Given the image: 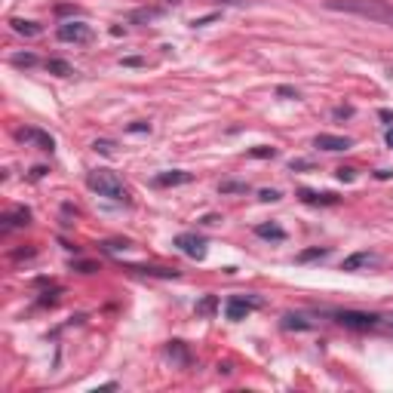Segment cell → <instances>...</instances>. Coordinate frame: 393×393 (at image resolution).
Listing matches in <instances>:
<instances>
[{"mask_svg":"<svg viewBox=\"0 0 393 393\" xmlns=\"http://www.w3.org/2000/svg\"><path fill=\"white\" fill-rule=\"evenodd\" d=\"M13 25V31L16 34H22V37H40L43 34V28L37 25V22H25V19H13L10 22Z\"/></svg>","mask_w":393,"mask_h":393,"instance_id":"8fae6325","label":"cell"},{"mask_svg":"<svg viewBox=\"0 0 393 393\" xmlns=\"http://www.w3.org/2000/svg\"><path fill=\"white\" fill-rule=\"evenodd\" d=\"M93 147H95V151H102V154H111V151H114V142H95Z\"/></svg>","mask_w":393,"mask_h":393,"instance_id":"d4e9b609","label":"cell"},{"mask_svg":"<svg viewBox=\"0 0 393 393\" xmlns=\"http://www.w3.org/2000/svg\"><path fill=\"white\" fill-rule=\"evenodd\" d=\"M335 117H351V108H335Z\"/></svg>","mask_w":393,"mask_h":393,"instance_id":"f1b7e54d","label":"cell"},{"mask_svg":"<svg viewBox=\"0 0 393 393\" xmlns=\"http://www.w3.org/2000/svg\"><path fill=\"white\" fill-rule=\"evenodd\" d=\"M378 258L372 252H357V255L344 258V264H341V271H357V268H369V264H375Z\"/></svg>","mask_w":393,"mask_h":393,"instance_id":"30bf717a","label":"cell"},{"mask_svg":"<svg viewBox=\"0 0 393 393\" xmlns=\"http://www.w3.org/2000/svg\"><path fill=\"white\" fill-rule=\"evenodd\" d=\"M283 329H310V323L301 314H286L283 316Z\"/></svg>","mask_w":393,"mask_h":393,"instance_id":"e0dca14e","label":"cell"},{"mask_svg":"<svg viewBox=\"0 0 393 393\" xmlns=\"http://www.w3.org/2000/svg\"><path fill=\"white\" fill-rule=\"evenodd\" d=\"M19 142L34 145V147H40V151H53V147H56V138L49 136V132H43V129H34V126L19 129Z\"/></svg>","mask_w":393,"mask_h":393,"instance_id":"52a82bcc","label":"cell"},{"mask_svg":"<svg viewBox=\"0 0 393 393\" xmlns=\"http://www.w3.org/2000/svg\"><path fill=\"white\" fill-rule=\"evenodd\" d=\"M301 200L304 203H338V197L335 194H314V191H301Z\"/></svg>","mask_w":393,"mask_h":393,"instance_id":"2e32d148","label":"cell"},{"mask_svg":"<svg viewBox=\"0 0 393 393\" xmlns=\"http://www.w3.org/2000/svg\"><path fill=\"white\" fill-rule=\"evenodd\" d=\"M129 132H151V123H132Z\"/></svg>","mask_w":393,"mask_h":393,"instance_id":"4316f807","label":"cell"},{"mask_svg":"<svg viewBox=\"0 0 393 393\" xmlns=\"http://www.w3.org/2000/svg\"><path fill=\"white\" fill-rule=\"evenodd\" d=\"M28 221H31V212H28L25 206H16L13 212H6V215H3V234L16 231V227H25Z\"/></svg>","mask_w":393,"mask_h":393,"instance_id":"ba28073f","label":"cell"},{"mask_svg":"<svg viewBox=\"0 0 393 393\" xmlns=\"http://www.w3.org/2000/svg\"><path fill=\"white\" fill-rule=\"evenodd\" d=\"M166 357L173 360V362H179V366H188V362H191V353L184 351L182 341H173V344L166 347Z\"/></svg>","mask_w":393,"mask_h":393,"instance_id":"4fadbf2b","label":"cell"},{"mask_svg":"<svg viewBox=\"0 0 393 393\" xmlns=\"http://www.w3.org/2000/svg\"><path fill=\"white\" fill-rule=\"evenodd\" d=\"M194 175L191 173H163L154 179V184H160V188H169V184H188Z\"/></svg>","mask_w":393,"mask_h":393,"instance_id":"7c38bea8","label":"cell"},{"mask_svg":"<svg viewBox=\"0 0 393 393\" xmlns=\"http://www.w3.org/2000/svg\"><path fill=\"white\" fill-rule=\"evenodd\" d=\"M273 147H255V151H252V157H273Z\"/></svg>","mask_w":393,"mask_h":393,"instance_id":"7402d4cb","label":"cell"},{"mask_svg":"<svg viewBox=\"0 0 393 393\" xmlns=\"http://www.w3.org/2000/svg\"><path fill=\"white\" fill-rule=\"evenodd\" d=\"M56 37L62 43H90L95 34L86 22H62V25L56 28Z\"/></svg>","mask_w":393,"mask_h":393,"instance_id":"3957f363","label":"cell"},{"mask_svg":"<svg viewBox=\"0 0 393 393\" xmlns=\"http://www.w3.org/2000/svg\"><path fill=\"white\" fill-rule=\"evenodd\" d=\"M10 62L16 65V68H34V65H37V56H34V53H19V56H13Z\"/></svg>","mask_w":393,"mask_h":393,"instance_id":"ac0fdd59","label":"cell"},{"mask_svg":"<svg viewBox=\"0 0 393 393\" xmlns=\"http://www.w3.org/2000/svg\"><path fill=\"white\" fill-rule=\"evenodd\" d=\"M262 200H264V203H277V200H280V191H262Z\"/></svg>","mask_w":393,"mask_h":393,"instance_id":"cb8c5ba5","label":"cell"},{"mask_svg":"<svg viewBox=\"0 0 393 393\" xmlns=\"http://www.w3.org/2000/svg\"><path fill=\"white\" fill-rule=\"evenodd\" d=\"M329 255V249H307V252H301L298 255V262H310V258H326Z\"/></svg>","mask_w":393,"mask_h":393,"instance_id":"ffe728a7","label":"cell"},{"mask_svg":"<svg viewBox=\"0 0 393 393\" xmlns=\"http://www.w3.org/2000/svg\"><path fill=\"white\" fill-rule=\"evenodd\" d=\"M86 184H90V191H95L99 197H108V200H126L129 197L123 188V182H120V175L111 173V169H93Z\"/></svg>","mask_w":393,"mask_h":393,"instance_id":"7a4b0ae2","label":"cell"},{"mask_svg":"<svg viewBox=\"0 0 393 393\" xmlns=\"http://www.w3.org/2000/svg\"><path fill=\"white\" fill-rule=\"evenodd\" d=\"M314 145L323 147V151H347L353 142H351V138H344V136H326V132H323V136L314 138Z\"/></svg>","mask_w":393,"mask_h":393,"instance_id":"9c48e42d","label":"cell"},{"mask_svg":"<svg viewBox=\"0 0 393 393\" xmlns=\"http://www.w3.org/2000/svg\"><path fill=\"white\" fill-rule=\"evenodd\" d=\"M175 246H179L188 258H194V262H203L206 258V240L197 234H179L175 236Z\"/></svg>","mask_w":393,"mask_h":393,"instance_id":"5b68a950","label":"cell"},{"mask_svg":"<svg viewBox=\"0 0 393 393\" xmlns=\"http://www.w3.org/2000/svg\"><path fill=\"white\" fill-rule=\"evenodd\" d=\"M47 71H49V74H58V77H71V74H74V68H71L68 62H62V58H49V62H47Z\"/></svg>","mask_w":393,"mask_h":393,"instance_id":"9a60e30c","label":"cell"},{"mask_svg":"<svg viewBox=\"0 0 393 393\" xmlns=\"http://www.w3.org/2000/svg\"><path fill=\"white\" fill-rule=\"evenodd\" d=\"M335 320L347 329H372L378 326V316L375 314H362V310H338Z\"/></svg>","mask_w":393,"mask_h":393,"instance_id":"277c9868","label":"cell"},{"mask_svg":"<svg viewBox=\"0 0 393 393\" xmlns=\"http://www.w3.org/2000/svg\"><path fill=\"white\" fill-rule=\"evenodd\" d=\"M387 145H390V147H393V129H390V132H387Z\"/></svg>","mask_w":393,"mask_h":393,"instance_id":"f546056e","label":"cell"},{"mask_svg":"<svg viewBox=\"0 0 393 393\" xmlns=\"http://www.w3.org/2000/svg\"><path fill=\"white\" fill-rule=\"evenodd\" d=\"M255 307H258L255 298H240V295H234V298H227V304H225V316H227V320H234V323L236 320H246Z\"/></svg>","mask_w":393,"mask_h":393,"instance_id":"8992f818","label":"cell"},{"mask_svg":"<svg viewBox=\"0 0 393 393\" xmlns=\"http://www.w3.org/2000/svg\"><path fill=\"white\" fill-rule=\"evenodd\" d=\"M249 184L246 182H225L221 184V194H246Z\"/></svg>","mask_w":393,"mask_h":393,"instance_id":"d6986e66","label":"cell"},{"mask_svg":"<svg viewBox=\"0 0 393 393\" xmlns=\"http://www.w3.org/2000/svg\"><path fill=\"white\" fill-rule=\"evenodd\" d=\"M326 6L338 13H351V16L381 22V25H393V0H326Z\"/></svg>","mask_w":393,"mask_h":393,"instance_id":"6da1fadb","label":"cell"},{"mask_svg":"<svg viewBox=\"0 0 393 393\" xmlns=\"http://www.w3.org/2000/svg\"><path fill=\"white\" fill-rule=\"evenodd\" d=\"M338 179H341V182H353V169H344V166H341V169H338Z\"/></svg>","mask_w":393,"mask_h":393,"instance_id":"484cf974","label":"cell"},{"mask_svg":"<svg viewBox=\"0 0 393 393\" xmlns=\"http://www.w3.org/2000/svg\"><path fill=\"white\" fill-rule=\"evenodd\" d=\"M277 95H283V99H298V93H295L292 86H280V90H277Z\"/></svg>","mask_w":393,"mask_h":393,"instance_id":"603a6c76","label":"cell"},{"mask_svg":"<svg viewBox=\"0 0 393 393\" xmlns=\"http://www.w3.org/2000/svg\"><path fill=\"white\" fill-rule=\"evenodd\" d=\"M255 234L262 236V240H286V231L280 225H258Z\"/></svg>","mask_w":393,"mask_h":393,"instance_id":"5bb4252c","label":"cell"},{"mask_svg":"<svg viewBox=\"0 0 393 393\" xmlns=\"http://www.w3.org/2000/svg\"><path fill=\"white\" fill-rule=\"evenodd\" d=\"M307 166H310L307 160H292V169H307Z\"/></svg>","mask_w":393,"mask_h":393,"instance_id":"83f0119b","label":"cell"},{"mask_svg":"<svg viewBox=\"0 0 393 393\" xmlns=\"http://www.w3.org/2000/svg\"><path fill=\"white\" fill-rule=\"evenodd\" d=\"M212 310H215V298L209 295V298H206V301H203V304H200V307H197V314H212Z\"/></svg>","mask_w":393,"mask_h":393,"instance_id":"44dd1931","label":"cell"},{"mask_svg":"<svg viewBox=\"0 0 393 393\" xmlns=\"http://www.w3.org/2000/svg\"><path fill=\"white\" fill-rule=\"evenodd\" d=\"M218 3H243V0H218Z\"/></svg>","mask_w":393,"mask_h":393,"instance_id":"4dcf8cb0","label":"cell"}]
</instances>
